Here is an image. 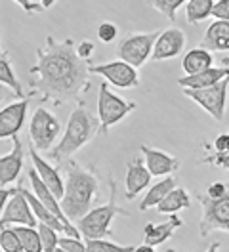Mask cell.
<instances>
[{
  "label": "cell",
  "mask_w": 229,
  "mask_h": 252,
  "mask_svg": "<svg viewBox=\"0 0 229 252\" xmlns=\"http://www.w3.org/2000/svg\"><path fill=\"white\" fill-rule=\"evenodd\" d=\"M92 75H99L113 86L117 88H136L139 86V73L134 65L122 62V60H117V62H107V63H99V65H94L90 67Z\"/></svg>",
  "instance_id": "cell-10"
},
{
  "label": "cell",
  "mask_w": 229,
  "mask_h": 252,
  "mask_svg": "<svg viewBox=\"0 0 229 252\" xmlns=\"http://www.w3.org/2000/svg\"><path fill=\"white\" fill-rule=\"evenodd\" d=\"M210 67H214V58L212 52L206 48L197 46L183 56L182 69L185 75H195V73H200V71L210 69Z\"/></svg>",
  "instance_id": "cell-22"
},
{
  "label": "cell",
  "mask_w": 229,
  "mask_h": 252,
  "mask_svg": "<svg viewBox=\"0 0 229 252\" xmlns=\"http://www.w3.org/2000/svg\"><path fill=\"white\" fill-rule=\"evenodd\" d=\"M228 92H229V77L220 80L218 84L208 86V88H183V94L189 99H193L197 105H200L206 111L214 121H224L226 115V103H228Z\"/></svg>",
  "instance_id": "cell-8"
},
{
  "label": "cell",
  "mask_w": 229,
  "mask_h": 252,
  "mask_svg": "<svg viewBox=\"0 0 229 252\" xmlns=\"http://www.w3.org/2000/svg\"><path fill=\"white\" fill-rule=\"evenodd\" d=\"M17 235L21 239L23 245V252H44L42 247V239H40V231L34 229L33 225H15Z\"/></svg>",
  "instance_id": "cell-27"
},
{
  "label": "cell",
  "mask_w": 229,
  "mask_h": 252,
  "mask_svg": "<svg viewBox=\"0 0 229 252\" xmlns=\"http://www.w3.org/2000/svg\"><path fill=\"white\" fill-rule=\"evenodd\" d=\"M29 182H31V189H33V193L42 201V205H46L58 218H60L69 229H73V231H76V225L73 223V221L67 218V214L63 212V206H61V201L58 199V195L52 191V189L46 186L44 182H42V178L38 176V172L34 170V168H31L29 170ZM76 233H80V231H76ZM82 235V233H80Z\"/></svg>",
  "instance_id": "cell-12"
},
{
  "label": "cell",
  "mask_w": 229,
  "mask_h": 252,
  "mask_svg": "<svg viewBox=\"0 0 229 252\" xmlns=\"http://www.w3.org/2000/svg\"><path fill=\"white\" fill-rule=\"evenodd\" d=\"M198 46L206 48V50H210V52H212V50L229 52V21L216 19L214 23H210Z\"/></svg>",
  "instance_id": "cell-20"
},
{
  "label": "cell",
  "mask_w": 229,
  "mask_h": 252,
  "mask_svg": "<svg viewBox=\"0 0 229 252\" xmlns=\"http://www.w3.org/2000/svg\"><path fill=\"white\" fill-rule=\"evenodd\" d=\"M115 193H117V188H115V182L111 180V197H109V203L103 206H98V208H92L86 216H82L78 220V231L84 235V239H103L109 233L115 216L126 214V210H122V208L117 206Z\"/></svg>",
  "instance_id": "cell-4"
},
{
  "label": "cell",
  "mask_w": 229,
  "mask_h": 252,
  "mask_svg": "<svg viewBox=\"0 0 229 252\" xmlns=\"http://www.w3.org/2000/svg\"><path fill=\"white\" fill-rule=\"evenodd\" d=\"M218 251H220V243H214V245L208 247V251L206 252H218Z\"/></svg>",
  "instance_id": "cell-42"
},
{
  "label": "cell",
  "mask_w": 229,
  "mask_h": 252,
  "mask_svg": "<svg viewBox=\"0 0 229 252\" xmlns=\"http://www.w3.org/2000/svg\"><path fill=\"white\" fill-rule=\"evenodd\" d=\"M216 0H189L185 6V19L187 23L195 25L198 21H204L206 17L212 16Z\"/></svg>",
  "instance_id": "cell-26"
},
{
  "label": "cell",
  "mask_w": 229,
  "mask_h": 252,
  "mask_svg": "<svg viewBox=\"0 0 229 252\" xmlns=\"http://www.w3.org/2000/svg\"><path fill=\"white\" fill-rule=\"evenodd\" d=\"M27 14H38V12H44V6L42 4H36L33 0H15Z\"/></svg>",
  "instance_id": "cell-38"
},
{
  "label": "cell",
  "mask_w": 229,
  "mask_h": 252,
  "mask_svg": "<svg viewBox=\"0 0 229 252\" xmlns=\"http://www.w3.org/2000/svg\"><path fill=\"white\" fill-rule=\"evenodd\" d=\"M153 174L149 172L145 160L139 157L132 158L128 162V170H126V199H136L137 193H141L143 189L149 186Z\"/></svg>",
  "instance_id": "cell-15"
},
{
  "label": "cell",
  "mask_w": 229,
  "mask_h": 252,
  "mask_svg": "<svg viewBox=\"0 0 229 252\" xmlns=\"http://www.w3.org/2000/svg\"><path fill=\"white\" fill-rule=\"evenodd\" d=\"M98 195V178L94 172L71 164L67 170V180H65V193L61 199L63 212L71 221H78L82 216H86L92 210L94 199Z\"/></svg>",
  "instance_id": "cell-2"
},
{
  "label": "cell",
  "mask_w": 229,
  "mask_h": 252,
  "mask_svg": "<svg viewBox=\"0 0 229 252\" xmlns=\"http://www.w3.org/2000/svg\"><path fill=\"white\" fill-rule=\"evenodd\" d=\"M229 77V67H210V69H204L200 73H195V75H185L183 79H178V84L182 88H193V90H198V88H208V86H214L218 84L220 80L228 79Z\"/></svg>",
  "instance_id": "cell-19"
},
{
  "label": "cell",
  "mask_w": 229,
  "mask_h": 252,
  "mask_svg": "<svg viewBox=\"0 0 229 252\" xmlns=\"http://www.w3.org/2000/svg\"><path fill=\"white\" fill-rule=\"evenodd\" d=\"M60 249L65 252H88L86 243H82L76 237H61L60 239Z\"/></svg>",
  "instance_id": "cell-32"
},
{
  "label": "cell",
  "mask_w": 229,
  "mask_h": 252,
  "mask_svg": "<svg viewBox=\"0 0 229 252\" xmlns=\"http://www.w3.org/2000/svg\"><path fill=\"white\" fill-rule=\"evenodd\" d=\"M29 107V97H23L21 101L10 103L0 113V140L15 138L25 123V115Z\"/></svg>",
  "instance_id": "cell-14"
},
{
  "label": "cell",
  "mask_w": 229,
  "mask_h": 252,
  "mask_svg": "<svg viewBox=\"0 0 229 252\" xmlns=\"http://www.w3.org/2000/svg\"><path fill=\"white\" fill-rule=\"evenodd\" d=\"M38 231H40V239H42V247L44 252H56L60 249V239L58 237V229L46 225V223H38Z\"/></svg>",
  "instance_id": "cell-31"
},
{
  "label": "cell",
  "mask_w": 229,
  "mask_h": 252,
  "mask_svg": "<svg viewBox=\"0 0 229 252\" xmlns=\"http://www.w3.org/2000/svg\"><path fill=\"white\" fill-rule=\"evenodd\" d=\"M145 2H147L149 8L161 12V14L164 17H168L170 21H174L178 8L183 6V2H189V0H145Z\"/></svg>",
  "instance_id": "cell-29"
},
{
  "label": "cell",
  "mask_w": 229,
  "mask_h": 252,
  "mask_svg": "<svg viewBox=\"0 0 229 252\" xmlns=\"http://www.w3.org/2000/svg\"><path fill=\"white\" fill-rule=\"evenodd\" d=\"M86 247L88 252H134L136 247L132 245H117V243H111L105 239H86Z\"/></svg>",
  "instance_id": "cell-28"
},
{
  "label": "cell",
  "mask_w": 229,
  "mask_h": 252,
  "mask_svg": "<svg viewBox=\"0 0 229 252\" xmlns=\"http://www.w3.org/2000/svg\"><path fill=\"white\" fill-rule=\"evenodd\" d=\"M136 109V103L126 101L113 94L107 88V82L99 84V94H98V119H99V130L105 134L109 132L111 126L121 123L122 119H126L132 111Z\"/></svg>",
  "instance_id": "cell-5"
},
{
  "label": "cell",
  "mask_w": 229,
  "mask_h": 252,
  "mask_svg": "<svg viewBox=\"0 0 229 252\" xmlns=\"http://www.w3.org/2000/svg\"><path fill=\"white\" fill-rule=\"evenodd\" d=\"M0 249L4 252H23V245H21V239L17 235L14 227H2V233H0Z\"/></svg>",
  "instance_id": "cell-30"
},
{
  "label": "cell",
  "mask_w": 229,
  "mask_h": 252,
  "mask_svg": "<svg viewBox=\"0 0 229 252\" xmlns=\"http://www.w3.org/2000/svg\"><path fill=\"white\" fill-rule=\"evenodd\" d=\"M36 216L31 208L27 197L23 195L21 191V186H17V191L10 197V201L6 203V206L2 208V218H0V223L2 227L6 225H36Z\"/></svg>",
  "instance_id": "cell-11"
},
{
  "label": "cell",
  "mask_w": 229,
  "mask_h": 252,
  "mask_svg": "<svg viewBox=\"0 0 229 252\" xmlns=\"http://www.w3.org/2000/svg\"><path fill=\"white\" fill-rule=\"evenodd\" d=\"M31 160H33V168L38 172V176L42 178V182L58 195V199L61 201V199H63V193H65V182L61 180L60 170H58L56 166H52L46 158L40 157V155L36 153L34 145H31Z\"/></svg>",
  "instance_id": "cell-17"
},
{
  "label": "cell",
  "mask_w": 229,
  "mask_h": 252,
  "mask_svg": "<svg viewBox=\"0 0 229 252\" xmlns=\"http://www.w3.org/2000/svg\"><path fill=\"white\" fill-rule=\"evenodd\" d=\"M198 201L202 203V218L198 221L200 235L206 237L216 229L229 233V191L220 199L198 195Z\"/></svg>",
  "instance_id": "cell-9"
},
{
  "label": "cell",
  "mask_w": 229,
  "mask_h": 252,
  "mask_svg": "<svg viewBox=\"0 0 229 252\" xmlns=\"http://www.w3.org/2000/svg\"><path fill=\"white\" fill-rule=\"evenodd\" d=\"M117 27L113 25V23H109V21H103L99 27H98V36H99V40L101 42H113L115 38H117Z\"/></svg>",
  "instance_id": "cell-34"
},
{
  "label": "cell",
  "mask_w": 229,
  "mask_h": 252,
  "mask_svg": "<svg viewBox=\"0 0 229 252\" xmlns=\"http://www.w3.org/2000/svg\"><path fill=\"white\" fill-rule=\"evenodd\" d=\"M31 92L40 94L44 101H75L90 88V65L76 54L71 38L58 42L46 38V46L36 50V63L31 67Z\"/></svg>",
  "instance_id": "cell-1"
},
{
  "label": "cell",
  "mask_w": 229,
  "mask_h": 252,
  "mask_svg": "<svg viewBox=\"0 0 229 252\" xmlns=\"http://www.w3.org/2000/svg\"><path fill=\"white\" fill-rule=\"evenodd\" d=\"M183 221L176 216V214H170L166 221L163 223H147L145 225V243L151 245V247H159L163 243H166L170 237L174 235V231L178 227H182Z\"/></svg>",
  "instance_id": "cell-21"
},
{
  "label": "cell",
  "mask_w": 229,
  "mask_h": 252,
  "mask_svg": "<svg viewBox=\"0 0 229 252\" xmlns=\"http://www.w3.org/2000/svg\"><path fill=\"white\" fill-rule=\"evenodd\" d=\"M60 132L61 125L54 113H50L44 107H38L34 111V115L31 119L29 138L36 151H52L54 149L52 145L56 143Z\"/></svg>",
  "instance_id": "cell-7"
},
{
  "label": "cell",
  "mask_w": 229,
  "mask_h": 252,
  "mask_svg": "<svg viewBox=\"0 0 229 252\" xmlns=\"http://www.w3.org/2000/svg\"><path fill=\"white\" fill-rule=\"evenodd\" d=\"M174 188H176V180H174L172 176L163 178V180L157 182L153 188H149L147 195H145V199L139 203V210H149V208H153V206H159L163 201H164V197H166Z\"/></svg>",
  "instance_id": "cell-23"
},
{
  "label": "cell",
  "mask_w": 229,
  "mask_h": 252,
  "mask_svg": "<svg viewBox=\"0 0 229 252\" xmlns=\"http://www.w3.org/2000/svg\"><path fill=\"white\" fill-rule=\"evenodd\" d=\"M222 63H224L226 67H229V56H226V58H222Z\"/></svg>",
  "instance_id": "cell-43"
},
{
  "label": "cell",
  "mask_w": 229,
  "mask_h": 252,
  "mask_svg": "<svg viewBox=\"0 0 229 252\" xmlns=\"http://www.w3.org/2000/svg\"><path fill=\"white\" fill-rule=\"evenodd\" d=\"M141 155H143V160L149 168V172L157 178L161 176H170V172H174L178 166H180V160L172 155H168L164 151H159V149H153V147H147V145H141L139 147Z\"/></svg>",
  "instance_id": "cell-18"
},
{
  "label": "cell",
  "mask_w": 229,
  "mask_h": 252,
  "mask_svg": "<svg viewBox=\"0 0 229 252\" xmlns=\"http://www.w3.org/2000/svg\"><path fill=\"white\" fill-rule=\"evenodd\" d=\"M189 206H191V197H189V193L182 188H174L166 197H164V201L157 206V210H159L161 214H176L178 210L189 208Z\"/></svg>",
  "instance_id": "cell-24"
},
{
  "label": "cell",
  "mask_w": 229,
  "mask_h": 252,
  "mask_svg": "<svg viewBox=\"0 0 229 252\" xmlns=\"http://www.w3.org/2000/svg\"><path fill=\"white\" fill-rule=\"evenodd\" d=\"M96 130H98L96 119L82 105H78L76 109L71 111L65 134L60 143L50 151V158L58 164L71 158L78 149H82L86 143L92 142V138L96 136Z\"/></svg>",
  "instance_id": "cell-3"
},
{
  "label": "cell",
  "mask_w": 229,
  "mask_h": 252,
  "mask_svg": "<svg viewBox=\"0 0 229 252\" xmlns=\"http://www.w3.org/2000/svg\"><path fill=\"white\" fill-rule=\"evenodd\" d=\"M212 16L216 17V19L229 21V0H216Z\"/></svg>",
  "instance_id": "cell-35"
},
{
  "label": "cell",
  "mask_w": 229,
  "mask_h": 252,
  "mask_svg": "<svg viewBox=\"0 0 229 252\" xmlns=\"http://www.w3.org/2000/svg\"><path fill=\"white\" fill-rule=\"evenodd\" d=\"M228 191H229V188L224 184V182H214V184L208 186L206 195H208V197H212V199H220V197H224Z\"/></svg>",
  "instance_id": "cell-36"
},
{
  "label": "cell",
  "mask_w": 229,
  "mask_h": 252,
  "mask_svg": "<svg viewBox=\"0 0 229 252\" xmlns=\"http://www.w3.org/2000/svg\"><path fill=\"white\" fill-rule=\"evenodd\" d=\"M54 2H56V0H40V4L44 6V10H48V8H52V6H54Z\"/></svg>",
  "instance_id": "cell-41"
},
{
  "label": "cell",
  "mask_w": 229,
  "mask_h": 252,
  "mask_svg": "<svg viewBox=\"0 0 229 252\" xmlns=\"http://www.w3.org/2000/svg\"><path fill=\"white\" fill-rule=\"evenodd\" d=\"M202 162H204V164H214V166H220V168L229 170V151H226V153H218V151H214L212 155H206V157L202 158Z\"/></svg>",
  "instance_id": "cell-33"
},
{
  "label": "cell",
  "mask_w": 229,
  "mask_h": 252,
  "mask_svg": "<svg viewBox=\"0 0 229 252\" xmlns=\"http://www.w3.org/2000/svg\"><path fill=\"white\" fill-rule=\"evenodd\" d=\"M23 158H25L23 143L15 136L12 153L0 157V188H8L12 182H15V178L19 176L21 168H23Z\"/></svg>",
  "instance_id": "cell-16"
},
{
  "label": "cell",
  "mask_w": 229,
  "mask_h": 252,
  "mask_svg": "<svg viewBox=\"0 0 229 252\" xmlns=\"http://www.w3.org/2000/svg\"><path fill=\"white\" fill-rule=\"evenodd\" d=\"M56 252H65V251H61V249H58V251H56Z\"/></svg>",
  "instance_id": "cell-44"
},
{
  "label": "cell",
  "mask_w": 229,
  "mask_h": 252,
  "mask_svg": "<svg viewBox=\"0 0 229 252\" xmlns=\"http://www.w3.org/2000/svg\"><path fill=\"white\" fill-rule=\"evenodd\" d=\"M185 48V34L180 29H164L161 31L155 48H153V62H164L178 58Z\"/></svg>",
  "instance_id": "cell-13"
},
{
  "label": "cell",
  "mask_w": 229,
  "mask_h": 252,
  "mask_svg": "<svg viewBox=\"0 0 229 252\" xmlns=\"http://www.w3.org/2000/svg\"><path fill=\"white\" fill-rule=\"evenodd\" d=\"M0 82L6 84V86H10V88L15 92V97H29V95L23 92V86H21V82H19V79H17V75H15L14 69H12L10 56H8L6 50H4L2 56H0Z\"/></svg>",
  "instance_id": "cell-25"
},
{
  "label": "cell",
  "mask_w": 229,
  "mask_h": 252,
  "mask_svg": "<svg viewBox=\"0 0 229 252\" xmlns=\"http://www.w3.org/2000/svg\"><path fill=\"white\" fill-rule=\"evenodd\" d=\"M159 34H161V31L134 32V34L124 36L119 42V46H117L119 60L130 63L136 69H139L153 56V48H155V42H157Z\"/></svg>",
  "instance_id": "cell-6"
},
{
  "label": "cell",
  "mask_w": 229,
  "mask_h": 252,
  "mask_svg": "<svg viewBox=\"0 0 229 252\" xmlns=\"http://www.w3.org/2000/svg\"><path fill=\"white\" fill-rule=\"evenodd\" d=\"M134 252H155V247L147 245V243H143L141 247H136V251H134Z\"/></svg>",
  "instance_id": "cell-40"
},
{
  "label": "cell",
  "mask_w": 229,
  "mask_h": 252,
  "mask_svg": "<svg viewBox=\"0 0 229 252\" xmlns=\"http://www.w3.org/2000/svg\"><path fill=\"white\" fill-rule=\"evenodd\" d=\"M94 48L96 46H94V42H92V40H82V42L76 46V54H78L82 60H86V62H88L92 56H94Z\"/></svg>",
  "instance_id": "cell-37"
},
{
  "label": "cell",
  "mask_w": 229,
  "mask_h": 252,
  "mask_svg": "<svg viewBox=\"0 0 229 252\" xmlns=\"http://www.w3.org/2000/svg\"><path fill=\"white\" fill-rule=\"evenodd\" d=\"M214 151H218V153H226L229 151V134H220L216 140H214Z\"/></svg>",
  "instance_id": "cell-39"
}]
</instances>
